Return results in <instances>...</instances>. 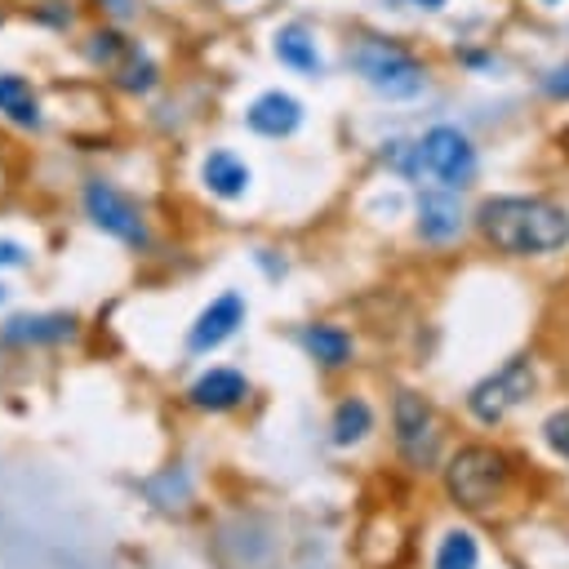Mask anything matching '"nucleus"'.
I'll list each match as a JSON object with an SVG mask.
<instances>
[{
  "instance_id": "nucleus-16",
  "label": "nucleus",
  "mask_w": 569,
  "mask_h": 569,
  "mask_svg": "<svg viewBox=\"0 0 569 569\" xmlns=\"http://www.w3.org/2000/svg\"><path fill=\"white\" fill-rule=\"evenodd\" d=\"M299 343H303L317 361H325V365H348V356H352V339H348L339 325H308V330L299 334Z\"/></svg>"
},
{
  "instance_id": "nucleus-9",
  "label": "nucleus",
  "mask_w": 569,
  "mask_h": 569,
  "mask_svg": "<svg viewBox=\"0 0 569 569\" xmlns=\"http://www.w3.org/2000/svg\"><path fill=\"white\" fill-rule=\"evenodd\" d=\"M249 130L262 134V138H290L299 125H303V103L284 90H267L249 103Z\"/></svg>"
},
{
  "instance_id": "nucleus-10",
  "label": "nucleus",
  "mask_w": 569,
  "mask_h": 569,
  "mask_svg": "<svg viewBox=\"0 0 569 569\" xmlns=\"http://www.w3.org/2000/svg\"><path fill=\"white\" fill-rule=\"evenodd\" d=\"M192 405L196 410H209V414H223V410H236L245 396H249V383L240 370H209L192 383Z\"/></svg>"
},
{
  "instance_id": "nucleus-20",
  "label": "nucleus",
  "mask_w": 569,
  "mask_h": 569,
  "mask_svg": "<svg viewBox=\"0 0 569 569\" xmlns=\"http://www.w3.org/2000/svg\"><path fill=\"white\" fill-rule=\"evenodd\" d=\"M542 436H547V445H551L560 458H569V410H556V414L542 423Z\"/></svg>"
},
{
  "instance_id": "nucleus-15",
  "label": "nucleus",
  "mask_w": 569,
  "mask_h": 569,
  "mask_svg": "<svg viewBox=\"0 0 569 569\" xmlns=\"http://www.w3.org/2000/svg\"><path fill=\"white\" fill-rule=\"evenodd\" d=\"M0 112L14 125H32V130L41 125V103L23 76H0Z\"/></svg>"
},
{
  "instance_id": "nucleus-17",
  "label": "nucleus",
  "mask_w": 569,
  "mask_h": 569,
  "mask_svg": "<svg viewBox=\"0 0 569 569\" xmlns=\"http://www.w3.org/2000/svg\"><path fill=\"white\" fill-rule=\"evenodd\" d=\"M370 427H374L370 405H365L361 396H352V401H343L339 414H334V445H356Z\"/></svg>"
},
{
  "instance_id": "nucleus-21",
  "label": "nucleus",
  "mask_w": 569,
  "mask_h": 569,
  "mask_svg": "<svg viewBox=\"0 0 569 569\" xmlns=\"http://www.w3.org/2000/svg\"><path fill=\"white\" fill-rule=\"evenodd\" d=\"M125 54H130V45H125L116 32H99L94 45H90V59H94V63H116V59H125Z\"/></svg>"
},
{
  "instance_id": "nucleus-11",
  "label": "nucleus",
  "mask_w": 569,
  "mask_h": 569,
  "mask_svg": "<svg viewBox=\"0 0 569 569\" xmlns=\"http://www.w3.org/2000/svg\"><path fill=\"white\" fill-rule=\"evenodd\" d=\"M271 50H276V59H280L284 68H294V72H303V76H321V72H325V59H321V50H317L312 32H308V28H299V23L280 28Z\"/></svg>"
},
{
  "instance_id": "nucleus-24",
  "label": "nucleus",
  "mask_w": 569,
  "mask_h": 569,
  "mask_svg": "<svg viewBox=\"0 0 569 569\" xmlns=\"http://www.w3.org/2000/svg\"><path fill=\"white\" fill-rule=\"evenodd\" d=\"M547 90H551V94H569V63H565V68H560V72L547 81Z\"/></svg>"
},
{
  "instance_id": "nucleus-1",
  "label": "nucleus",
  "mask_w": 569,
  "mask_h": 569,
  "mask_svg": "<svg viewBox=\"0 0 569 569\" xmlns=\"http://www.w3.org/2000/svg\"><path fill=\"white\" fill-rule=\"evenodd\" d=\"M480 231L503 254H556L569 245V214L534 196H498L480 205Z\"/></svg>"
},
{
  "instance_id": "nucleus-27",
  "label": "nucleus",
  "mask_w": 569,
  "mask_h": 569,
  "mask_svg": "<svg viewBox=\"0 0 569 569\" xmlns=\"http://www.w3.org/2000/svg\"><path fill=\"white\" fill-rule=\"evenodd\" d=\"M542 6H560V0H542Z\"/></svg>"
},
{
  "instance_id": "nucleus-8",
  "label": "nucleus",
  "mask_w": 569,
  "mask_h": 569,
  "mask_svg": "<svg viewBox=\"0 0 569 569\" xmlns=\"http://www.w3.org/2000/svg\"><path fill=\"white\" fill-rule=\"evenodd\" d=\"M396 441L405 449L410 463H427L436 449V432H432V405L414 392L396 396Z\"/></svg>"
},
{
  "instance_id": "nucleus-3",
  "label": "nucleus",
  "mask_w": 569,
  "mask_h": 569,
  "mask_svg": "<svg viewBox=\"0 0 569 569\" xmlns=\"http://www.w3.org/2000/svg\"><path fill=\"white\" fill-rule=\"evenodd\" d=\"M352 63H356V72L365 76V85H370L374 94H383V99H414V94L423 90V68H418L405 50H396V45H387V41H365V45H356Z\"/></svg>"
},
{
  "instance_id": "nucleus-26",
  "label": "nucleus",
  "mask_w": 569,
  "mask_h": 569,
  "mask_svg": "<svg viewBox=\"0 0 569 569\" xmlns=\"http://www.w3.org/2000/svg\"><path fill=\"white\" fill-rule=\"evenodd\" d=\"M0 303H6V284H0Z\"/></svg>"
},
{
  "instance_id": "nucleus-19",
  "label": "nucleus",
  "mask_w": 569,
  "mask_h": 569,
  "mask_svg": "<svg viewBox=\"0 0 569 569\" xmlns=\"http://www.w3.org/2000/svg\"><path fill=\"white\" fill-rule=\"evenodd\" d=\"M121 85H125V90H134V94L152 90V85H156V68H152V59L130 50V54H125V63H121Z\"/></svg>"
},
{
  "instance_id": "nucleus-22",
  "label": "nucleus",
  "mask_w": 569,
  "mask_h": 569,
  "mask_svg": "<svg viewBox=\"0 0 569 569\" xmlns=\"http://www.w3.org/2000/svg\"><path fill=\"white\" fill-rule=\"evenodd\" d=\"M28 262V249L19 240H0V267H23Z\"/></svg>"
},
{
  "instance_id": "nucleus-12",
  "label": "nucleus",
  "mask_w": 569,
  "mask_h": 569,
  "mask_svg": "<svg viewBox=\"0 0 569 569\" xmlns=\"http://www.w3.org/2000/svg\"><path fill=\"white\" fill-rule=\"evenodd\" d=\"M76 334V321L63 317V312H50V317H14L0 339L6 343H63Z\"/></svg>"
},
{
  "instance_id": "nucleus-5",
  "label": "nucleus",
  "mask_w": 569,
  "mask_h": 569,
  "mask_svg": "<svg viewBox=\"0 0 569 569\" xmlns=\"http://www.w3.org/2000/svg\"><path fill=\"white\" fill-rule=\"evenodd\" d=\"M85 209H90L94 227H103L107 236H116L125 245H147V227H143L138 205L125 192H116L112 183H103V178L85 183Z\"/></svg>"
},
{
  "instance_id": "nucleus-6",
  "label": "nucleus",
  "mask_w": 569,
  "mask_h": 569,
  "mask_svg": "<svg viewBox=\"0 0 569 569\" xmlns=\"http://www.w3.org/2000/svg\"><path fill=\"white\" fill-rule=\"evenodd\" d=\"M529 392H534L529 361H507L494 379H485V383H476V387H472L467 405H472V414H476L480 423H498V418H503L507 410H516Z\"/></svg>"
},
{
  "instance_id": "nucleus-4",
  "label": "nucleus",
  "mask_w": 569,
  "mask_h": 569,
  "mask_svg": "<svg viewBox=\"0 0 569 569\" xmlns=\"http://www.w3.org/2000/svg\"><path fill=\"white\" fill-rule=\"evenodd\" d=\"M418 165L449 192L467 187L472 174H476V147L467 143V134H458L454 125H436L423 134L418 143Z\"/></svg>"
},
{
  "instance_id": "nucleus-23",
  "label": "nucleus",
  "mask_w": 569,
  "mask_h": 569,
  "mask_svg": "<svg viewBox=\"0 0 569 569\" xmlns=\"http://www.w3.org/2000/svg\"><path fill=\"white\" fill-rule=\"evenodd\" d=\"M103 6H107V10L116 14V19H134V10H138L134 0H103Z\"/></svg>"
},
{
  "instance_id": "nucleus-2",
  "label": "nucleus",
  "mask_w": 569,
  "mask_h": 569,
  "mask_svg": "<svg viewBox=\"0 0 569 569\" xmlns=\"http://www.w3.org/2000/svg\"><path fill=\"white\" fill-rule=\"evenodd\" d=\"M445 485H449V494H454L458 507L480 511L507 485V458L498 449H489V445H467V449L454 454V463L445 472Z\"/></svg>"
},
{
  "instance_id": "nucleus-13",
  "label": "nucleus",
  "mask_w": 569,
  "mask_h": 569,
  "mask_svg": "<svg viewBox=\"0 0 569 569\" xmlns=\"http://www.w3.org/2000/svg\"><path fill=\"white\" fill-rule=\"evenodd\" d=\"M200 178H205V187H209L218 200H236V196H245V187H249V165L236 161L231 152H209L205 165H200Z\"/></svg>"
},
{
  "instance_id": "nucleus-7",
  "label": "nucleus",
  "mask_w": 569,
  "mask_h": 569,
  "mask_svg": "<svg viewBox=\"0 0 569 569\" xmlns=\"http://www.w3.org/2000/svg\"><path fill=\"white\" fill-rule=\"evenodd\" d=\"M245 325V299L236 294V290H227V294H218L200 317H196V325L187 330V352H214V348H223L236 330Z\"/></svg>"
},
{
  "instance_id": "nucleus-18",
  "label": "nucleus",
  "mask_w": 569,
  "mask_h": 569,
  "mask_svg": "<svg viewBox=\"0 0 569 569\" xmlns=\"http://www.w3.org/2000/svg\"><path fill=\"white\" fill-rule=\"evenodd\" d=\"M476 560H480V547H476V538L467 529L445 534V542L436 551V569H476Z\"/></svg>"
},
{
  "instance_id": "nucleus-25",
  "label": "nucleus",
  "mask_w": 569,
  "mask_h": 569,
  "mask_svg": "<svg viewBox=\"0 0 569 569\" xmlns=\"http://www.w3.org/2000/svg\"><path fill=\"white\" fill-rule=\"evenodd\" d=\"M410 6H418V10H441L445 0H410Z\"/></svg>"
},
{
  "instance_id": "nucleus-14",
  "label": "nucleus",
  "mask_w": 569,
  "mask_h": 569,
  "mask_svg": "<svg viewBox=\"0 0 569 569\" xmlns=\"http://www.w3.org/2000/svg\"><path fill=\"white\" fill-rule=\"evenodd\" d=\"M458 227H463V214H458V200L454 196L427 192L418 200V231L427 240H449V236H458Z\"/></svg>"
}]
</instances>
